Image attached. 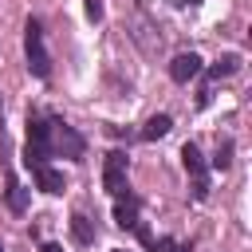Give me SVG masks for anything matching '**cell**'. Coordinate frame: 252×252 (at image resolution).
Listing matches in <instances>:
<instances>
[{
    "instance_id": "cell-7",
    "label": "cell",
    "mask_w": 252,
    "mask_h": 252,
    "mask_svg": "<svg viewBox=\"0 0 252 252\" xmlns=\"http://www.w3.org/2000/svg\"><path fill=\"white\" fill-rule=\"evenodd\" d=\"M32 173H35V185H39L43 193H63V173H59V169H51L47 161H43V165H35Z\"/></svg>"
},
{
    "instance_id": "cell-14",
    "label": "cell",
    "mask_w": 252,
    "mask_h": 252,
    "mask_svg": "<svg viewBox=\"0 0 252 252\" xmlns=\"http://www.w3.org/2000/svg\"><path fill=\"white\" fill-rule=\"evenodd\" d=\"M154 252H189V248L177 244V240H169V236H161V240H154Z\"/></svg>"
},
{
    "instance_id": "cell-16",
    "label": "cell",
    "mask_w": 252,
    "mask_h": 252,
    "mask_svg": "<svg viewBox=\"0 0 252 252\" xmlns=\"http://www.w3.org/2000/svg\"><path fill=\"white\" fill-rule=\"evenodd\" d=\"M39 252H63V248H59V244H43Z\"/></svg>"
},
{
    "instance_id": "cell-12",
    "label": "cell",
    "mask_w": 252,
    "mask_h": 252,
    "mask_svg": "<svg viewBox=\"0 0 252 252\" xmlns=\"http://www.w3.org/2000/svg\"><path fill=\"white\" fill-rule=\"evenodd\" d=\"M236 67H240V59H236V55H224V59H217V63L209 67V79H220V75H232Z\"/></svg>"
},
{
    "instance_id": "cell-11",
    "label": "cell",
    "mask_w": 252,
    "mask_h": 252,
    "mask_svg": "<svg viewBox=\"0 0 252 252\" xmlns=\"http://www.w3.org/2000/svg\"><path fill=\"white\" fill-rule=\"evenodd\" d=\"M4 201H8V209H12V213H24V209H28V189H24L20 181H8Z\"/></svg>"
},
{
    "instance_id": "cell-6",
    "label": "cell",
    "mask_w": 252,
    "mask_h": 252,
    "mask_svg": "<svg viewBox=\"0 0 252 252\" xmlns=\"http://www.w3.org/2000/svg\"><path fill=\"white\" fill-rule=\"evenodd\" d=\"M138 197H130V193H118L114 197V224L118 228H138Z\"/></svg>"
},
{
    "instance_id": "cell-5",
    "label": "cell",
    "mask_w": 252,
    "mask_h": 252,
    "mask_svg": "<svg viewBox=\"0 0 252 252\" xmlns=\"http://www.w3.org/2000/svg\"><path fill=\"white\" fill-rule=\"evenodd\" d=\"M28 146L51 158V122L47 118H35V114L28 118Z\"/></svg>"
},
{
    "instance_id": "cell-3",
    "label": "cell",
    "mask_w": 252,
    "mask_h": 252,
    "mask_svg": "<svg viewBox=\"0 0 252 252\" xmlns=\"http://www.w3.org/2000/svg\"><path fill=\"white\" fill-rule=\"evenodd\" d=\"M51 154H63V158H79L83 154V138L59 118L51 122Z\"/></svg>"
},
{
    "instance_id": "cell-9",
    "label": "cell",
    "mask_w": 252,
    "mask_h": 252,
    "mask_svg": "<svg viewBox=\"0 0 252 252\" xmlns=\"http://www.w3.org/2000/svg\"><path fill=\"white\" fill-rule=\"evenodd\" d=\"M181 165H185L193 177H205V158H201V150H197L193 142H185V146H181Z\"/></svg>"
},
{
    "instance_id": "cell-1",
    "label": "cell",
    "mask_w": 252,
    "mask_h": 252,
    "mask_svg": "<svg viewBox=\"0 0 252 252\" xmlns=\"http://www.w3.org/2000/svg\"><path fill=\"white\" fill-rule=\"evenodd\" d=\"M24 55H28V71L35 79H47L51 75V55L43 47V28L35 20H28V28H24Z\"/></svg>"
},
{
    "instance_id": "cell-8",
    "label": "cell",
    "mask_w": 252,
    "mask_h": 252,
    "mask_svg": "<svg viewBox=\"0 0 252 252\" xmlns=\"http://www.w3.org/2000/svg\"><path fill=\"white\" fill-rule=\"evenodd\" d=\"M169 130H173V118H169V114H154V118L142 126V138H146V142H158V138H165Z\"/></svg>"
},
{
    "instance_id": "cell-4",
    "label": "cell",
    "mask_w": 252,
    "mask_h": 252,
    "mask_svg": "<svg viewBox=\"0 0 252 252\" xmlns=\"http://www.w3.org/2000/svg\"><path fill=\"white\" fill-rule=\"evenodd\" d=\"M197 75H201V55H193V51L173 55V63H169V79H173V83H189V79H197Z\"/></svg>"
},
{
    "instance_id": "cell-15",
    "label": "cell",
    "mask_w": 252,
    "mask_h": 252,
    "mask_svg": "<svg viewBox=\"0 0 252 252\" xmlns=\"http://www.w3.org/2000/svg\"><path fill=\"white\" fill-rule=\"evenodd\" d=\"M87 4V16L91 20H102V0H83Z\"/></svg>"
},
{
    "instance_id": "cell-2",
    "label": "cell",
    "mask_w": 252,
    "mask_h": 252,
    "mask_svg": "<svg viewBox=\"0 0 252 252\" xmlns=\"http://www.w3.org/2000/svg\"><path fill=\"white\" fill-rule=\"evenodd\" d=\"M102 185H106V193H110V197L126 193V154H122V150H110V154H106V165H102Z\"/></svg>"
},
{
    "instance_id": "cell-10",
    "label": "cell",
    "mask_w": 252,
    "mask_h": 252,
    "mask_svg": "<svg viewBox=\"0 0 252 252\" xmlns=\"http://www.w3.org/2000/svg\"><path fill=\"white\" fill-rule=\"evenodd\" d=\"M71 236H75L79 244H91V240H94V220H91L87 213H75V217H71Z\"/></svg>"
},
{
    "instance_id": "cell-17",
    "label": "cell",
    "mask_w": 252,
    "mask_h": 252,
    "mask_svg": "<svg viewBox=\"0 0 252 252\" xmlns=\"http://www.w3.org/2000/svg\"><path fill=\"white\" fill-rule=\"evenodd\" d=\"M0 252H4V244H0Z\"/></svg>"
},
{
    "instance_id": "cell-13",
    "label": "cell",
    "mask_w": 252,
    "mask_h": 252,
    "mask_svg": "<svg viewBox=\"0 0 252 252\" xmlns=\"http://www.w3.org/2000/svg\"><path fill=\"white\" fill-rule=\"evenodd\" d=\"M213 165H217V169H228V165H232V142H228V138L217 146V158H213Z\"/></svg>"
},
{
    "instance_id": "cell-18",
    "label": "cell",
    "mask_w": 252,
    "mask_h": 252,
    "mask_svg": "<svg viewBox=\"0 0 252 252\" xmlns=\"http://www.w3.org/2000/svg\"><path fill=\"white\" fill-rule=\"evenodd\" d=\"M189 4H197V0H189Z\"/></svg>"
}]
</instances>
